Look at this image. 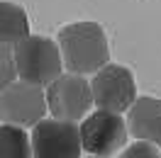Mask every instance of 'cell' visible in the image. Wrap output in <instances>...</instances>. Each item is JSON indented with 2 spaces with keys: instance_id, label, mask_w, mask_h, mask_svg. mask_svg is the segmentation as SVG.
Returning a JSON list of instances; mask_svg holds the SVG:
<instances>
[{
  "instance_id": "11",
  "label": "cell",
  "mask_w": 161,
  "mask_h": 158,
  "mask_svg": "<svg viewBox=\"0 0 161 158\" xmlns=\"http://www.w3.org/2000/svg\"><path fill=\"white\" fill-rule=\"evenodd\" d=\"M17 78L15 73V61H12V46L0 44V92Z\"/></svg>"
},
{
  "instance_id": "5",
  "label": "cell",
  "mask_w": 161,
  "mask_h": 158,
  "mask_svg": "<svg viewBox=\"0 0 161 158\" xmlns=\"http://www.w3.org/2000/svg\"><path fill=\"white\" fill-rule=\"evenodd\" d=\"M32 158H80V129L66 119H39L32 127Z\"/></svg>"
},
{
  "instance_id": "3",
  "label": "cell",
  "mask_w": 161,
  "mask_h": 158,
  "mask_svg": "<svg viewBox=\"0 0 161 158\" xmlns=\"http://www.w3.org/2000/svg\"><path fill=\"white\" fill-rule=\"evenodd\" d=\"M78 129H80L83 151H88L91 156H100V158L117 156L127 146V139H130L127 122L122 119L120 112H110V109L88 112Z\"/></svg>"
},
{
  "instance_id": "9",
  "label": "cell",
  "mask_w": 161,
  "mask_h": 158,
  "mask_svg": "<svg viewBox=\"0 0 161 158\" xmlns=\"http://www.w3.org/2000/svg\"><path fill=\"white\" fill-rule=\"evenodd\" d=\"M30 34L27 12L15 3H0V44L15 46Z\"/></svg>"
},
{
  "instance_id": "2",
  "label": "cell",
  "mask_w": 161,
  "mask_h": 158,
  "mask_svg": "<svg viewBox=\"0 0 161 158\" xmlns=\"http://www.w3.org/2000/svg\"><path fill=\"white\" fill-rule=\"evenodd\" d=\"M12 61L17 78L42 88L49 85L54 78H59L64 68L59 44L39 34H27L22 41H17L12 46Z\"/></svg>"
},
{
  "instance_id": "10",
  "label": "cell",
  "mask_w": 161,
  "mask_h": 158,
  "mask_svg": "<svg viewBox=\"0 0 161 158\" xmlns=\"http://www.w3.org/2000/svg\"><path fill=\"white\" fill-rule=\"evenodd\" d=\"M0 158H32L30 134L22 127L15 124L0 127Z\"/></svg>"
},
{
  "instance_id": "13",
  "label": "cell",
  "mask_w": 161,
  "mask_h": 158,
  "mask_svg": "<svg viewBox=\"0 0 161 158\" xmlns=\"http://www.w3.org/2000/svg\"><path fill=\"white\" fill-rule=\"evenodd\" d=\"M86 158H100V156H86Z\"/></svg>"
},
{
  "instance_id": "12",
  "label": "cell",
  "mask_w": 161,
  "mask_h": 158,
  "mask_svg": "<svg viewBox=\"0 0 161 158\" xmlns=\"http://www.w3.org/2000/svg\"><path fill=\"white\" fill-rule=\"evenodd\" d=\"M115 158H161L159 153V146H154V144H149V141H134V144H130V146H125L117 153Z\"/></svg>"
},
{
  "instance_id": "8",
  "label": "cell",
  "mask_w": 161,
  "mask_h": 158,
  "mask_svg": "<svg viewBox=\"0 0 161 158\" xmlns=\"http://www.w3.org/2000/svg\"><path fill=\"white\" fill-rule=\"evenodd\" d=\"M127 131L139 141L161 146V100L137 97L127 109Z\"/></svg>"
},
{
  "instance_id": "1",
  "label": "cell",
  "mask_w": 161,
  "mask_h": 158,
  "mask_svg": "<svg viewBox=\"0 0 161 158\" xmlns=\"http://www.w3.org/2000/svg\"><path fill=\"white\" fill-rule=\"evenodd\" d=\"M59 51L69 73L88 76L110 61L108 37L98 22H73L59 32Z\"/></svg>"
},
{
  "instance_id": "6",
  "label": "cell",
  "mask_w": 161,
  "mask_h": 158,
  "mask_svg": "<svg viewBox=\"0 0 161 158\" xmlns=\"http://www.w3.org/2000/svg\"><path fill=\"white\" fill-rule=\"evenodd\" d=\"M91 92H93V105L98 109H110V112L122 114L137 100V83H134V76L127 66L108 61L103 68L93 73Z\"/></svg>"
},
{
  "instance_id": "4",
  "label": "cell",
  "mask_w": 161,
  "mask_h": 158,
  "mask_svg": "<svg viewBox=\"0 0 161 158\" xmlns=\"http://www.w3.org/2000/svg\"><path fill=\"white\" fill-rule=\"evenodd\" d=\"M44 95L51 117L66 122H80L93 107L91 80H86L80 73H61L47 85Z\"/></svg>"
},
{
  "instance_id": "7",
  "label": "cell",
  "mask_w": 161,
  "mask_h": 158,
  "mask_svg": "<svg viewBox=\"0 0 161 158\" xmlns=\"http://www.w3.org/2000/svg\"><path fill=\"white\" fill-rule=\"evenodd\" d=\"M47 109V95L42 85L27 83V80H12L0 92V119L3 124L15 127H34L39 119H44Z\"/></svg>"
}]
</instances>
